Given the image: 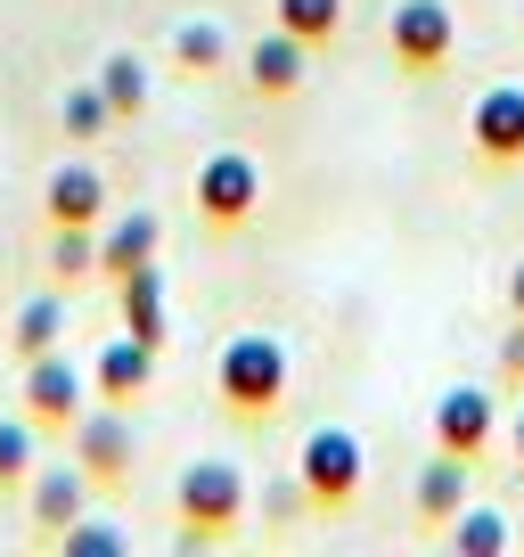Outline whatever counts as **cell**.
<instances>
[{"label": "cell", "mask_w": 524, "mask_h": 557, "mask_svg": "<svg viewBox=\"0 0 524 557\" xmlns=\"http://www.w3.org/2000/svg\"><path fill=\"white\" fill-rule=\"evenodd\" d=\"M361 475H369V459H361V435H352V426H312V435H303L296 484H303V500H312L320 517H345V508L361 500Z\"/></svg>", "instance_id": "3"}, {"label": "cell", "mask_w": 524, "mask_h": 557, "mask_svg": "<svg viewBox=\"0 0 524 557\" xmlns=\"http://www.w3.org/2000/svg\"><path fill=\"white\" fill-rule=\"evenodd\" d=\"M34 435H41L34 418H0V492H25V475L41 468V459H34Z\"/></svg>", "instance_id": "20"}, {"label": "cell", "mask_w": 524, "mask_h": 557, "mask_svg": "<svg viewBox=\"0 0 524 557\" xmlns=\"http://www.w3.org/2000/svg\"><path fill=\"white\" fill-rule=\"evenodd\" d=\"M213 394H222L229 418H279V401H287V345L271 329L229 336L222 361H213Z\"/></svg>", "instance_id": "2"}, {"label": "cell", "mask_w": 524, "mask_h": 557, "mask_svg": "<svg viewBox=\"0 0 524 557\" xmlns=\"http://www.w3.org/2000/svg\"><path fill=\"white\" fill-rule=\"evenodd\" d=\"M132 459H140L132 410H123V401H90V410L74 418V468H83L90 484H123V475H132Z\"/></svg>", "instance_id": "6"}, {"label": "cell", "mask_w": 524, "mask_h": 557, "mask_svg": "<svg viewBox=\"0 0 524 557\" xmlns=\"http://www.w3.org/2000/svg\"><path fill=\"white\" fill-rule=\"evenodd\" d=\"M303 74H312V41H296L287 25H271V34H262L254 50H246V83H254L262 99H287V90H296Z\"/></svg>", "instance_id": "12"}, {"label": "cell", "mask_w": 524, "mask_h": 557, "mask_svg": "<svg viewBox=\"0 0 524 557\" xmlns=\"http://www.w3.org/2000/svg\"><path fill=\"white\" fill-rule=\"evenodd\" d=\"M516 549H524V517H516Z\"/></svg>", "instance_id": "30"}, {"label": "cell", "mask_w": 524, "mask_h": 557, "mask_svg": "<svg viewBox=\"0 0 524 557\" xmlns=\"http://www.w3.org/2000/svg\"><path fill=\"white\" fill-rule=\"evenodd\" d=\"M148 385H157V345H148V336H132V329L107 336L99 361H90V401H123V410H132Z\"/></svg>", "instance_id": "9"}, {"label": "cell", "mask_w": 524, "mask_h": 557, "mask_svg": "<svg viewBox=\"0 0 524 557\" xmlns=\"http://www.w3.org/2000/svg\"><path fill=\"white\" fill-rule=\"evenodd\" d=\"M41 206H50V230H99L107 222V181L90 164H58Z\"/></svg>", "instance_id": "13"}, {"label": "cell", "mask_w": 524, "mask_h": 557, "mask_svg": "<svg viewBox=\"0 0 524 557\" xmlns=\"http://www.w3.org/2000/svg\"><path fill=\"white\" fill-rule=\"evenodd\" d=\"M508 451H516V468H524V410H516V426H508Z\"/></svg>", "instance_id": "29"}, {"label": "cell", "mask_w": 524, "mask_h": 557, "mask_svg": "<svg viewBox=\"0 0 524 557\" xmlns=\"http://www.w3.org/2000/svg\"><path fill=\"white\" fill-rule=\"evenodd\" d=\"M500 377H508V385H524V320L508 329V345H500Z\"/></svg>", "instance_id": "27"}, {"label": "cell", "mask_w": 524, "mask_h": 557, "mask_svg": "<svg viewBox=\"0 0 524 557\" xmlns=\"http://www.w3.org/2000/svg\"><path fill=\"white\" fill-rule=\"evenodd\" d=\"M279 25L320 50V41H336V25H345V0H279Z\"/></svg>", "instance_id": "23"}, {"label": "cell", "mask_w": 524, "mask_h": 557, "mask_svg": "<svg viewBox=\"0 0 524 557\" xmlns=\"http://www.w3.org/2000/svg\"><path fill=\"white\" fill-rule=\"evenodd\" d=\"M173 58H180L189 74H213V66L229 58V34H222L213 17H189V25H173Z\"/></svg>", "instance_id": "19"}, {"label": "cell", "mask_w": 524, "mask_h": 557, "mask_svg": "<svg viewBox=\"0 0 524 557\" xmlns=\"http://www.w3.org/2000/svg\"><path fill=\"white\" fill-rule=\"evenodd\" d=\"M83 410H90V369L66 361V345L34 352V361H25V418H34L41 435H74Z\"/></svg>", "instance_id": "4"}, {"label": "cell", "mask_w": 524, "mask_h": 557, "mask_svg": "<svg viewBox=\"0 0 524 557\" xmlns=\"http://www.w3.org/2000/svg\"><path fill=\"white\" fill-rule=\"evenodd\" d=\"M451 549H459V557H508V549H516V517L467 500V508L451 517Z\"/></svg>", "instance_id": "17"}, {"label": "cell", "mask_w": 524, "mask_h": 557, "mask_svg": "<svg viewBox=\"0 0 524 557\" xmlns=\"http://www.w3.org/2000/svg\"><path fill=\"white\" fill-rule=\"evenodd\" d=\"M508 312L524 320V262H516V271H508Z\"/></svg>", "instance_id": "28"}, {"label": "cell", "mask_w": 524, "mask_h": 557, "mask_svg": "<svg viewBox=\"0 0 524 557\" xmlns=\"http://www.w3.org/2000/svg\"><path fill=\"white\" fill-rule=\"evenodd\" d=\"M99 90H107V107H115V115H140V107H148V66H140L132 50H115V58L99 66Z\"/></svg>", "instance_id": "21"}, {"label": "cell", "mask_w": 524, "mask_h": 557, "mask_svg": "<svg viewBox=\"0 0 524 557\" xmlns=\"http://www.w3.org/2000/svg\"><path fill=\"white\" fill-rule=\"evenodd\" d=\"M246 500H254V492H246V475L229 468V459H189V468H180V484H173V508H180V541L173 549H213V541H229L246 524Z\"/></svg>", "instance_id": "1"}, {"label": "cell", "mask_w": 524, "mask_h": 557, "mask_svg": "<svg viewBox=\"0 0 524 557\" xmlns=\"http://www.w3.org/2000/svg\"><path fill=\"white\" fill-rule=\"evenodd\" d=\"M83 508H90V475H83V468L50 459V468L25 475V517H34V533H41V541H58L74 517H83Z\"/></svg>", "instance_id": "10"}, {"label": "cell", "mask_w": 524, "mask_h": 557, "mask_svg": "<svg viewBox=\"0 0 524 557\" xmlns=\"http://www.w3.org/2000/svg\"><path fill=\"white\" fill-rule=\"evenodd\" d=\"M254 206H262V164H254V157L222 148V157H205V164H197V213H205V222L238 230Z\"/></svg>", "instance_id": "7"}, {"label": "cell", "mask_w": 524, "mask_h": 557, "mask_svg": "<svg viewBox=\"0 0 524 557\" xmlns=\"http://www.w3.org/2000/svg\"><path fill=\"white\" fill-rule=\"evenodd\" d=\"M491 435H500V410H491L484 385H442V401H435V451L484 459Z\"/></svg>", "instance_id": "8"}, {"label": "cell", "mask_w": 524, "mask_h": 557, "mask_svg": "<svg viewBox=\"0 0 524 557\" xmlns=\"http://www.w3.org/2000/svg\"><path fill=\"white\" fill-rule=\"evenodd\" d=\"M58 123H66V139H99L107 123H115V107H107L99 83H74L66 99H58Z\"/></svg>", "instance_id": "22"}, {"label": "cell", "mask_w": 524, "mask_h": 557, "mask_svg": "<svg viewBox=\"0 0 524 557\" xmlns=\"http://www.w3.org/2000/svg\"><path fill=\"white\" fill-rule=\"evenodd\" d=\"M467 132H475V157H484V164H524V90L491 83L484 99H475Z\"/></svg>", "instance_id": "11"}, {"label": "cell", "mask_w": 524, "mask_h": 557, "mask_svg": "<svg viewBox=\"0 0 524 557\" xmlns=\"http://www.w3.org/2000/svg\"><path fill=\"white\" fill-rule=\"evenodd\" d=\"M50 271H58V278H90V271H99V230H58Z\"/></svg>", "instance_id": "25"}, {"label": "cell", "mask_w": 524, "mask_h": 557, "mask_svg": "<svg viewBox=\"0 0 524 557\" xmlns=\"http://www.w3.org/2000/svg\"><path fill=\"white\" fill-rule=\"evenodd\" d=\"M115 304H123V329H132V336L164 345V329H173V320H164V271H157V262L123 271V278H115Z\"/></svg>", "instance_id": "15"}, {"label": "cell", "mask_w": 524, "mask_h": 557, "mask_svg": "<svg viewBox=\"0 0 524 557\" xmlns=\"http://www.w3.org/2000/svg\"><path fill=\"white\" fill-rule=\"evenodd\" d=\"M262 508H271V517H303L312 500H303V484H271V492H262Z\"/></svg>", "instance_id": "26"}, {"label": "cell", "mask_w": 524, "mask_h": 557, "mask_svg": "<svg viewBox=\"0 0 524 557\" xmlns=\"http://www.w3.org/2000/svg\"><path fill=\"white\" fill-rule=\"evenodd\" d=\"M58 549H66V557H132V533H123V524H90V517H74L66 533H58Z\"/></svg>", "instance_id": "24"}, {"label": "cell", "mask_w": 524, "mask_h": 557, "mask_svg": "<svg viewBox=\"0 0 524 557\" xmlns=\"http://www.w3.org/2000/svg\"><path fill=\"white\" fill-rule=\"evenodd\" d=\"M157 213L148 206H132V213H115V222L99 230V271L107 278H123V271H140V262H157Z\"/></svg>", "instance_id": "14"}, {"label": "cell", "mask_w": 524, "mask_h": 557, "mask_svg": "<svg viewBox=\"0 0 524 557\" xmlns=\"http://www.w3.org/2000/svg\"><path fill=\"white\" fill-rule=\"evenodd\" d=\"M9 345H17V361H34V352L66 345V304H58V296L17 304V329H9Z\"/></svg>", "instance_id": "18"}, {"label": "cell", "mask_w": 524, "mask_h": 557, "mask_svg": "<svg viewBox=\"0 0 524 557\" xmlns=\"http://www.w3.org/2000/svg\"><path fill=\"white\" fill-rule=\"evenodd\" d=\"M385 41H394V66H402V74H442V66H451V50H459L451 0H394Z\"/></svg>", "instance_id": "5"}, {"label": "cell", "mask_w": 524, "mask_h": 557, "mask_svg": "<svg viewBox=\"0 0 524 557\" xmlns=\"http://www.w3.org/2000/svg\"><path fill=\"white\" fill-rule=\"evenodd\" d=\"M459 508H467V459H459V451H435V459L419 468V517H426V524H451Z\"/></svg>", "instance_id": "16"}]
</instances>
